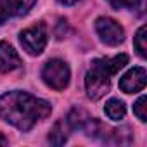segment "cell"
<instances>
[{"label": "cell", "instance_id": "8", "mask_svg": "<svg viewBox=\"0 0 147 147\" xmlns=\"http://www.w3.org/2000/svg\"><path fill=\"white\" fill-rule=\"evenodd\" d=\"M21 57L7 42H0V73H11L21 67Z\"/></svg>", "mask_w": 147, "mask_h": 147}, {"label": "cell", "instance_id": "7", "mask_svg": "<svg viewBox=\"0 0 147 147\" xmlns=\"http://www.w3.org/2000/svg\"><path fill=\"white\" fill-rule=\"evenodd\" d=\"M145 80H147L145 69L144 67H133V69H130L128 73H125V75L121 76L119 88L125 94H137V92L144 90Z\"/></svg>", "mask_w": 147, "mask_h": 147}, {"label": "cell", "instance_id": "4", "mask_svg": "<svg viewBox=\"0 0 147 147\" xmlns=\"http://www.w3.org/2000/svg\"><path fill=\"white\" fill-rule=\"evenodd\" d=\"M19 42L23 45V49L31 54V55H38L43 52L45 45H47V28L45 24H35L31 28H26L21 35H19Z\"/></svg>", "mask_w": 147, "mask_h": 147}, {"label": "cell", "instance_id": "3", "mask_svg": "<svg viewBox=\"0 0 147 147\" xmlns=\"http://www.w3.org/2000/svg\"><path fill=\"white\" fill-rule=\"evenodd\" d=\"M42 78L43 82L54 88V90H64L69 83L71 78V73H69V66L61 61V59H52L49 61L43 69H42Z\"/></svg>", "mask_w": 147, "mask_h": 147}, {"label": "cell", "instance_id": "12", "mask_svg": "<svg viewBox=\"0 0 147 147\" xmlns=\"http://www.w3.org/2000/svg\"><path fill=\"white\" fill-rule=\"evenodd\" d=\"M147 104V99H145V95H142L137 102H135V106H133V113H135V116L142 121V123H145L147 121V113H145V106Z\"/></svg>", "mask_w": 147, "mask_h": 147}, {"label": "cell", "instance_id": "14", "mask_svg": "<svg viewBox=\"0 0 147 147\" xmlns=\"http://www.w3.org/2000/svg\"><path fill=\"white\" fill-rule=\"evenodd\" d=\"M61 4H64V5H73V4H76L78 0H59Z\"/></svg>", "mask_w": 147, "mask_h": 147}, {"label": "cell", "instance_id": "10", "mask_svg": "<svg viewBox=\"0 0 147 147\" xmlns=\"http://www.w3.org/2000/svg\"><path fill=\"white\" fill-rule=\"evenodd\" d=\"M67 140V133H66V128H64V123L62 121H57L49 135V142L54 144V145H62L64 142Z\"/></svg>", "mask_w": 147, "mask_h": 147}, {"label": "cell", "instance_id": "11", "mask_svg": "<svg viewBox=\"0 0 147 147\" xmlns=\"http://www.w3.org/2000/svg\"><path fill=\"white\" fill-rule=\"evenodd\" d=\"M145 33H147V28L145 26H142L138 31H137V35H135V40H133V45H135V49H137V52H138V55L144 59L145 55H147V43H145Z\"/></svg>", "mask_w": 147, "mask_h": 147}, {"label": "cell", "instance_id": "15", "mask_svg": "<svg viewBox=\"0 0 147 147\" xmlns=\"http://www.w3.org/2000/svg\"><path fill=\"white\" fill-rule=\"evenodd\" d=\"M0 145H7V138H5L2 133H0Z\"/></svg>", "mask_w": 147, "mask_h": 147}, {"label": "cell", "instance_id": "1", "mask_svg": "<svg viewBox=\"0 0 147 147\" xmlns=\"http://www.w3.org/2000/svg\"><path fill=\"white\" fill-rule=\"evenodd\" d=\"M50 111L52 107L47 100L26 92H9L0 97V116L23 131L31 130L40 119L47 118Z\"/></svg>", "mask_w": 147, "mask_h": 147}, {"label": "cell", "instance_id": "13", "mask_svg": "<svg viewBox=\"0 0 147 147\" xmlns=\"http://www.w3.org/2000/svg\"><path fill=\"white\" fill-rule=\"evenodd\" d=\"M107 2L114 7V9H135L138 4H140V0H107Z\"/></svg>", "mask_w": 147, "mask_h": 147}, {"label": "cell", "instance_id": "6", "mask_svg": "<svg viewBox=\"0 0 147 147\" xmlns=\"http://www.w3.org/2000/svg\"><path fill=\"white\" fill-rule=\"evenodd\" d=\"M35 4V0H0V24L12 19L24 16Z\"/></svg>", "mask_w": 147, "mask_h": 147}, {"label": "cell", "instance_id": "9", "mask_svg": "<svg viewBox=\"0 0 147 147\" xmlns=\"http://www.w3.org/2000/svg\"><path fill=\"white\" fill-rule=\"evenodd\" d=\"M104 111L109 116V119H114V121L123 119L125 114H126V107H125V104L119 99H109L106 107H104Z\"/></svg>", "mask_w": 147, "mask_h": 147}, {"label": "cell", "instance_id": "2", "mask_svg": "<svg viewBox=\"0 0 147 147\" xmlns=\"http://www.w3.org/2000/svg\"><path fill=\"white\" fill-rule=\"evenodd\" d=\"M128 62L126 54H119L116 57H104V59H95L85 76V88L87 94L92 100L102 99L111 87V76L125 67Z\"/></svg>", "mask_w": 147, "mask_h": 147}, {"label": "cell", "instance_id": "5", "mask_svg": "<svg viewBox=\"0 0 147 147\" xmlns=\"http://www.w3.org/2000/svg\"><path fill=\"white\" fill-rule=\"evenodd\" d=\"M95 31L100 36V40L106 45H119L125 40V31L123 28L111 18H99L95 21Z\"/></svg>", "mask_w": 147, "mask_h": 147}]
</instances>
